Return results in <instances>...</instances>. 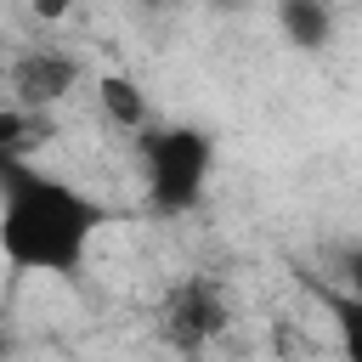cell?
I'll return each mask as SVG.
<instances>
[{"instance_id":"obj_5","label":"cell","mask_w":362,"mask_h":362,"mask_svg":"<svg viewBox=\"0 0 362 362\" xmlns=\"http://www.w3.org/2000/svg\"><path fill=\"white\" fill-rule=\"evenodd\" d=\"M96 102H102L107 124H119L130 136H147L153 130V102H147V90L130 74H96Z\"/></svg>"},{"instance_id":"obj_8","label":"cell","mask_w":362,"mask_h":362,"mask_svg":"<svg viewBox=\"0 0 362 362\" xmlns=\"http://www.w3.org/2000/svg\"><path fill=\"white\" fill-rule=\"evenodd\" d=\"M339 277H345V288H351V294H362V243L339 255Z\"/></svg>"},{"instance_id":"obj_7","label":"cell","mask_w":362,"mask_h":362,"mask_svg":"<svg viewBox=\"0 0 362 362\" xmlns=\"http://www.w3.org/2000/svg\"><path fill=\"white\" fill-rule=\"evenodd\" d=\"M328 317H334V339H339V362H362V294L351 288H317Z\"/></svg>"},{"instance_id":"obj_4","label":"cell","mask_w":362,"mask_h":362,"mask_svg":"<svg viewBox=\"0 0 362 362\" xmlns=\"http://www.w3.org/2000/svg\"><path fill=\"white\" fill-rule=\"evenodd\" d=\"M79 79H85V62H79L74 51L34 45V51H23V57L11 62V74H6L11 96H6V102L28 107V113H45V107H51V102H62Z\"/></svg>"},{"instance_id":"obj_1","label":"cell","mask_w":362,"mask_h":362,"mask_svg":"<svg viewBox=\"0 0 362 362\" xmlns=\"http://www.w3.org/2000/svg\"><path fill=\"white\" fill-rule=\"evenodd\" d=\"M107 221L113 209L74 181L45 175L28 158H0V255L11 272L74 277Z\"/></svg>"},{"instance_id":"obj_2","label":"cell","mask_w":362,"mask_h":362,"mask_svg":"<svg viewBox=\"0 0 362 362\" xmlns=\"http://www.w3.org/2000/svg\"><path fill=\"white\" fill-rule=\"evenodd\" d=\"M141 153V187L147 204L158 215H187L204 198L209 164H215V141L198 124H153L147 136H136Z\"/></svg>"},{"instance_id":"obj_3","label":"cell","mask_w":362,"mask_h":362,"mask_svg":"<svg viewBox=\"0 0 362 362\" xmlns=\"http://www.w3.org/2000/svg\"><path fill=\"white\" fill-rule=\"evenodd\" d=\"M232 322V305H226V288L209 277V272H192V277H175L153 311V328L158 339L175 351V356H198L209 351Z\"/></svg>"},{"instance_id":"obj_6","label":"cell","mask_w":362,"mask_h":362,"mask_svg":"<svg viewBox=\"0 0 362 362\" xmlns=\"http://www.w3.org/2000/svg\"><path fill=\"white\" fill-rule=\"evenodd\" d=\"M277 23H283L288 45H300V51H317V45H328V34H334V11L317 6V0H283V6H277Z\"/></svg>"}]
</instances>
